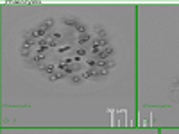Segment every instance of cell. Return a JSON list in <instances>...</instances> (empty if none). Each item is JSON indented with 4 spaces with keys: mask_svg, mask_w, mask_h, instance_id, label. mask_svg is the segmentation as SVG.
<instances>
[{
    "mask_svg": "<svg viewBox=\"0 0 179 134\" xmlns=\"http://www.w3.org/2000/svg\"><path fill=\"white\" fill-rule=\"evenodd\" d=\"M63 23L64 25H68V27H72V29H77V25L81 23V20H77L75 16H63Z\"/></svg>",
    "mask_w": 179,
    "mask_h": 134,
    "instance_id": "cell-5",
    "label": "cell"
},
{
    "mask_svg": "<svg viewBox=\"0 0 179 134\" xmlns=\"http://www.w3.org/2000/svg\"><path fill=\"white\" fill-rule=\"evenodd\" d=\"M54 25H56V20H54V18H45V20H43L41 23H40V27H41V29H45L47 32L50 31Z\"/></svg>",
    "mask_w": 179,
    "mask_h": 134,
    "instance_id": "cell-9",
    "label": "cell"
},
{
    "mask_svg": "<svg viewBox=\"0 0 179 134\" xmlns=\"http://www.w3.org/2000/svg\"><path fill=\"white\" fill-rule=\"evenodd\" d=\"M93 36L88 32V34H81V36H77V45L79 47H88V45H91L93 43Z\"/></svg>",
    "mask_w": 179,
    "mask_h": 134,
    "instance_id": "cell-4",
    "label": "cell"
},
{
    "mask_svg": "<svg viewBox=\"0 0 179 134\" xmlns=\"http://www.w3.org/2000/svg\"><path fill=\"white\" fill-rule=\"evenodd\" d=\"M93 32L97 34V38H100V40H106L107 38V31H106L104 27H100V25H95Z\"/></svg>",
    "mask_w": 179,
    "mask_h": 134,
    "instance_id": "cell-10",
    "label": "cell"
},
{
    "mask_svg": "<svg viewBox=\"0 0 179 134\" xmlns=\"http://www.w3.org/2000/svg\"><path fill=\"white\" fill-rule=\"evenodd\" d=\"M56 64H57V72H64V70L68 68V64H66L64 61H57Z\"/></svg>",
    "mask_w": 179,
    "mask_h": 134,
    "instance_id": "cell-17",
    "label": "cell"
},
{
    "mask_svg": "<svg viewBox=\"0 0 179 134\" xmlns=\"http://www.w3.org/2000/svg\"><path fill=\"white\" fill-rule=\"evenodd\" d=\"M68 75L64 72H56V73H52V75H49V81L50 82H56V81H61V79H66Z\"/></svg>",
    "mask_w": 179,
    "mask_h": 134,
    "instance_id": "cell-11",
    "label": "cell"
},
{
    "mask_svg": "<svg viewBox=\"0 0 179 134\" xmlns=\"http://www.w3.org/2000/svg\"><path fill=\"white\" fill-rule=\"evenodd\" d=\"M68 81H70L72 86H79V84H83L84 77H83L81 73H74V75H70V77H68Z\"/></svg>",
    "mask_w": 179,
    "mask_h": 134,
    "instance_id": "cell-8",
    "label": "cell"
},
{
    "mask_svg": "<svg viewBox=\"0 0 179 134\" xmlns=\"http://www.w3.org/2000/svg\"><path fill=\"white\" fill-rule=\"evenodd\" d=\"M75 32H77V36H81V34H88V27H86V23H79L77 25V29H75Z\"/></svg>",
    "mask_w": 179,
    "mask_h": 134,
    "instance_id": "cell-12",
    "label": "cell"
},
{
    "mask_svg": "<svg viewBox=\"0 0 179 134\" xmlns=\"http://www.w3.org/2000/svg\"><path fill=\"white\" fill-rule=\"evenodd\" d=\"M86 63H88V68H99V59L97 57H90Z\"/></svg>",
    "mask_w": 179,
    "mask_h": 134,
    "instance_id": "cell-13",
    "label": "cell"
},
{
    "mask_svg": "<svg viewBox=\"0 0 179 134\" xmlns=\"http://www.w3.org/2000/svg\"><path fill=\"white\" fill-rule=\"evenodd\" d=\"M45 61H47V52H36L32 57L25 59V66H27V68H38V66H41Z\"/></svg>",
    "mask_w": 179,
    "mask_h": 134,
    "instance_id": "cell-1",
    "label": "cell"
},
{
    "mask_svg": "<svg viewBox=\"0 0 179 134\" xmlns=\"http://www.w3.org/2000/svg\"><path fill=\"white\" fill-rule=\"evenodd\" d=\"M99 68L111 70V68H115V61H111V59H99Z\"/></svg>",
    "mask_w": 179,
    "mask_h": 134,
    "instance_id": "cell-7",
    "label": "cell"
},
{
    "mask_svg": "<svg viewBox=\"0 0 179 134\" xmlns=\"http://www.w3.org/2000/svg\"><path fill=\"white\" fill-rule=\"evenodd\" d=\"M113 54H115V48H113V47L109 45V47H106L104 50H102L100 54H99V56H97V59H109V57H111Z\"/></svg>",
    "mask_w": 179,
    "mask_h": 134,
    "instance_id": "cell-6",
    "label": "cell"
},
{
    "mask_svg": "<svg viewBox=\"0 0 179 134\" xmlns=\"http://www.w3.org/2000/svg\"><path fill=\"white\" fill-rule=\"evenodd\" d=\"M49 36L52 38L54 41H61V40H63V34H61V32H59V31H57V32H50Z\"/></svg>",
    "mask_w": 179,
    "mask_h": 134,
    "instance_id": "cell-16",
    "label": "cell"
},
{
    "mask_svg": "<svg viewBox=\"0 0 179 134\" xmlns=\"http://www.w3.org/2000/svg\"><path fill=\"white\" fill-rule=\"evenodd\" d=\"M74 54L77 56V57H84L86 56V47H79V48H75Z\"/></svg>",
    "mask_w": 179,
    "mask_h": 134,
    "instance_id": "cell-15",
    "label": "cell"
},
{
    "mask_svg": "<svg viewBox=\"0 0 179 134\" xmlns=\"http://www.w3.org/2000/svg\"><path fill=\"white\" fill-rule=\"evenodd\" d=\"M56 68H57L56 63H43L41 66H38V70H40L41 73H45V75H52V73H56L57 72Z\"/></svg>",
    "mask_w": 179,
    "mask_h": 134,
    "instance_id": "cell-3",
    "label": "cell"
},
{
    "mask_svg": "<svg viewBox=\"0 0 179 134\" xmlns=\"http://www.w3.org/2000/svg\"><path fill=\"white\" fill-rule=\"evenodd\" d=\"M70 50H72V45H61V47H57L59 54H68Z\"/></svg>",
    "mask_w": 179,
    "mask_h": 134,
    "instance_id": "cell-14",
    "label": "cell"
},
{
    "mask_svg": "<svg viewBox=\"0 0 179 134\" xmlns=\"http://www.w3.org/2000/svg\"><path fill=\"white\" fill-rule=\"evenodd\" d=\"M34 47H38V41H23L20 47V56L23 57V59H29V57H32V48Z\"/></svg>",
    "mask_w": 179,
    "mask_h": 134,
    "instance_id": "cell-2",
    "label": "cell"
}]
</instances>
